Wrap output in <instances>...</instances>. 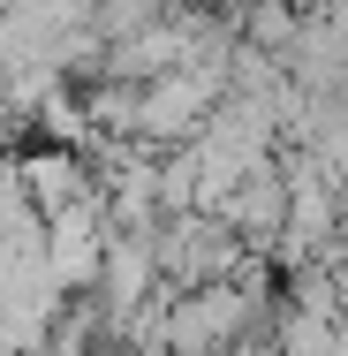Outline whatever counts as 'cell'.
Masks as SVG:
<instances>
[{"instance_id":"obj_1","label":"cell","mask_w":348,"mask_h":356,"mask_svg":"<svg viewBox=\"0 0 348 356\" xmlns=\"http://www.w3.org/2000/svg\"><path fill=\"white\" fill-rule=\"evenodd\" d=\"M280 303H242L227 281L212 288H190V296H174V318H167V356H235V341L250 334V326H265L273 334Z\"/></svg>"},{"instance_id":"obj_2","label":"cell","mask_w":348,"mask_h":356,"mask_svg":"<svg viewBox=\"0 0 348 356\" xmlns=\"http://www.w3.org/2000/svg\"><path fill=\"white\" fill-rule=\"evenodd\" d=\"M151 288H159L151 235H106V250H99V281H91L99 318H129L137 303H151Z\"/></svg>"},{"instance_id":"obj_3","label":"cell","mask_w":348,"mask_h":356,"mask_svg":"<svg viewBox=\"0 0 348 356\" xmlns=\"http://www.w3.org/2000/svg\"><path fill=\"white\" fill-rule=\"evenodd\" d=\"M8 167H15V182L31 190L38 220H53V213H69V205H83V197H99L83 152H61V144H31V152H15Z\"/></svg>"},{"instance_id":"obj_4","label":"cell","mask_w":348,"mask_h":356,"mask_svg":"<svg viewBox=\"0 0 348 356\" xmlns=\"http://www.w3.org/2000/svg\"><path fill=\"white\" fill-rule=\"evenodd\" d=\"M0 243H46V220L31 205V190L15 182V167L0 159Z\"/></svg>"}]
</instances>
